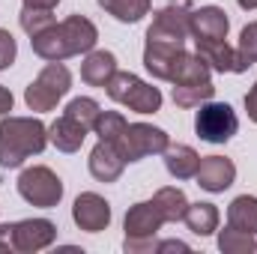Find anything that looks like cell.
Segmentation results:
<instances>
[{
    "mask_svg": "<svg viewBox=\"0 0 257 254\" xmlns=\"http://www.w3.org/2000/svg\"><path fill=\"white\" fill-rule=\"evenodd\" d=\"M96 39H99V30L90 18L84 15H69L60 24H51L48 30L30 36V45H33V54H39L42 60L48 63H63L66 57H75V54H90L96 48Z\"/></svg>",
    "mask_w": 257,
    "mask_h": 254,
    "instance_id": "obj_1",
    "label": "cell"
},
{
    "mask_svg": "<svg viewBox=\"0 0 257 254\" xmlns=\"http://www.w3.org/2000/svg\"><path fill=\"white\" fill-rule=\"evenodd\" d=\"M48 144V126L33 117L0 120V168H21L30 156H39Z\"/></svg>",
    "mask_w": 257,
    "mask_h": 254,
    "instance_id": "obj_2",
    "label": "cell"
},
{
    "mask_svg": "<svg viewBox=\"0 0 257 254\" xmlns=\"http://www.w3.org/2000/svg\"><path fill=\"white\" fill-rule=\"evenodd\" d=\"M162 224H168L165 221V215H162V209L156 206V200H141V203H135L132 209L126 212V221H123V227H126V251H156V233L162 230Z\"/></svg>",
    "mask_w": 257,
    "mask_h": 254,
    "instance_id": "obj_3",
    "label": "cell"
},
{
    "mask_svg": "<svg viewBox=\"0 0 257 254\" xmlns=\"http://www.w3.org/2000/svg\"><path fill=\"white\" fill-rule=\"evenodd\" d=\"M72 90V72L63 63H48L24 90V102L30 111H54L57 102Z\"/></svg>",
    "mask_w": 257,
    "mask_h": 254,
    "instance_id": "obj_4",
    "label": "cell"
},
{
    "mask_svg": "<svg viewBox=\"0 0 257 254\" xmlns=\"http://www.w3.org/2000/svg\"><path fill=\"white\" fill-rule=\"evenodd\" d=\"M105 90L117 105H126L128 111H138V114H156L162 108V90L141 81L132 72H114Z\"/></svg>",
    "mask_w": 257,
    "mask_h": 254,
    "instance_id": "obj_5",
    "label": "cell"
},
{
    "mask_svg": "<svg viewBox=\"0 0 257 254\" xmlns=\"http://www.w3.org/2000/svg\"><path fill=\"white\" fill-rule=\"evenodd\" d=\"M117 153L128 162H141L147 156H162L168 147H171V138L168 132L159 126H150V123H128L123 129V135L114 141Z\"/></svg>",
    "mask_w": 257,
    "mask_h": 254,
    "instance_id": "obj_6",
    "label": "cell"
},
{
    "mask_svg": "<svg viewBox=\"0 0 257 254\" xmlns=\"http://www.w3.org/2000/svg\"><path fill=\"white\" fill-rule=\"evenodd\" d=\"M18 194L30 203V206H42V209H51L60 203L63 197V183L60 177L45 168V165H33V168H24L21 177H18Z\"/></svg>",
    "mask_w": 257,
    "mask_h": 254,
    "instance_id": "obj_7",
    "label": "cell"
},
{
    "mask_svg": "<svg viewBox=\"0 0 257 254\" xmlns=\"http://www.w3.org/2000/svg\"><path fill=\"white\" fill-rule=\"evenodd\" d=\"M239 129L236 111L227 102H203L197 117H194V132L206 144H227Z\"/></svg>",
    "mask_w": 257,
    "mask_h": 254,
    "instance_id": "obj_8",
    "label": "cell"
},
{
    "mask_svg": "<svg viewBox=\"0 0 257 254\" xmlns=\"http://www.w3.org/2000/svg\"><path fill=\"white\" fill-rule=\"evenodd\" d=\"M192 9L189 6H165L153 15V24L147 30V42H165V45H186L192 36L189 24Z\"/></svg>",
    "mask_w": 257,
    "mask_h": 254,
    "instance_id": "obj_9",
    "label": "cell"
},
{
    "mask_svg": "<svg viewBox=\"0 0 257 254\" xmlns=\"http://www.w3.org/2000/svg\"><path fill=\"white\" fill-rule=\"evenodd\" d=\"M72 218H75V224L81 230L99 233V230H105L111 224V203L96 191H84L72 203Z\"/></svg>",
    "mask_w": 257,
    "mask_h": 254,
    "instance_id": "obj_10",
    "label": "cell"
},
{
    "mask_svg": "<svg viewBox=\"0 0 257 254\" xmlns=\"http://www.w3.org/2000/svg\"><path fill=\"white\" fill-rule=\"evenodd\" d=\"M15 251H42L57 239V224L48 218H24L12 224Z\"/></svg>",
    "mask_w": 257,
    "mask_h": 254,
    "instance_id": "obj_11",
    "label": "cell"
},
{
    "mask_svg": "<svg viewBox=\"0 0 257 254\" xmlns=\"http://www.w3.org/2000/svg\"><path fill=\"white\" fill-rule=\"evenodd\" d=\"M194 180H197V186L203 191L218 194V191H224V189L233 186V180H236V165H233L230 159H224V156H206V159H200Z\"/></svg>",
    "mask_w": 257,
    "mask_h": 254,
    "instance_id": "obj_12",
    "label": "cell"
},
{
    "mask_svg": "<svg viewBox=\"0 0 257 254\" xmlns=\"http://www.w3.org/2000/svg\"><path fill=\"white\" fill-rule=\"evenodd\" d=\"M194 45H197V54L206 60V66L212 72H233V75L248 72V63L224 39H194Z\"/></svg>",
    "mask_w": 257,
    "mask_h": 254,
    "instance_id": "obj_13",
    "label": "cell"
},
{
    "mask_svg": "<svg viewBox=\"0 0 257 254\" xmlns=\"http://www.w3.org/2000/svg\"><path fill=\"white\" fill-rule=\"evenodd\" d=\"M87 165H90L93 180H99V183H117V180H120V174H123V168H126V159L117 153V147H114V144L99 141V144L93 147V153H90Z\"/></svg>",
    "mask_w": 257,
    "mask_h": 254,
    "instance_id": "obj_14",
    "label": "cell"
},
{
    "mask_svg": "<svg viewBox=\"0 0 257 254\" xmlns=\"http://www.w3.org/2000/svg\"><path fill=\"white\" fill-rule=\"evenodd\" d=\"M189 24H192L194 39H227V30H230L227 12L218 9V6H197V9H192Z\"/></svg>",
    "mask_w": 257,
    "mask_h": 254,
    "instance_id": "obj_15",
    "label": "cell"
},
{
    "mask_svg": "<svg viewBox=\"0 0 257 254\" xmlns=\"http://www.w3.org/2000/svg\"><path fill=\"white\" fill-rule=\"evenodd\" d=\"M183 45H165V42H147L144 48V66L153 78L159 81H171L174 78V69L183 57Z\"/></svg>",
    "mask_w": 257,
    "mask_h": 254,
    "instance_id": "obj_16",
    "label": "cell"
},
{
    "mask_svg": "<svg viewBox=\"0 0 257 254\" xmlns=\"http://www.w3.org/2000/svg\"><path fill=\"white\" fill-rule=\"evenodd\" d=\"M87 132H90V129L84 126V123H78V120H72L69 114H63V117H57V120L48 126V141H51L60 153H78L81 144H84V138H87Z\"/></svg>",
    "mask_w": 257,
    "mask_h": 254,
    "instance_id": "obj_17",
    "label": "cell"
},
{
    "mask_svg": "<svg viewBox=\"0 0 257 254\" xmlns=\"http://www.w3.org/2000/svg\"><path fill=\"white\" fill-rule=\"evenodd\" d=\"M117 72V57L111 51H90L81 63V78L90 87H105Z\"/></svg>",
    "mask_w": 257,
    "mask_h": 254,
    "instance_id": "obj_18",
    "label": "cell"
},
{
    "mask_svg": "<svg viewBox=\"0 0 257 254\" xmlns=\"http://www.w3.org/2000/svg\"><path fill=\"white\" fill-rule=\"evenodd\" d=\"M165 168L174 180H192L197 174V165H200V156L194 153L189 144H177V147H168L165 153Z\"/></svg>",
    "mask_w": 257,
    "mask_h": 254,
    "instance_id": "obj_19",
    "label": "cell"
},
{
    "mask_svg": "<svg viewBox=\"0 0 257 254\" xmlns=\"http://www.w3.org/2000/svg\"><path fill=\"white\" fill-rule=\"evenodd\" d=\"M218 206L215 203H189V209H186V224H189V230H192L194 236H209V233H215L218 230Z\"/></svg>",
    "mask_w": 257,
    "mask_h": 254,
    "instance_id": "obj_20",
    "label": "cell"
},
{
    "mask_svg": "<svg viewBox=\"0 0 257 254\" xmlns=\"http://www.w3.org/2000/svg\"><path fill=\"white\" fill-rule=\"evenodd\" d=\"M227 224L236 227V230H245V233H257V197L239 194L236 200H230Z\"/></svg>",
    "mask_w": 257,
    "mask_h": 254,
    "instance_id": "obj_21",
    "label": "cell"
},
{
    "mask_svg": "<svg viewBox=\"0 0 257 254\" xmlns=\"http://www.w3.org/2000/svg\"><path fill=\"white\" fill-rule=\"evenodd\" d=\"M153 200H156V206L162 209L165 221L177 224V221H183V218H186L189 197H186V191H183V189H177V186H165V189H159L156 194H153Z\"/></svg>",
    "mask_w": 257,
    "mask_h": 254,
    "instance_id": "obj_22",
    "label": "cell"
},
{
    "mask_svg": "<svg viewBox=\"0 0 257 254\" xmlns=\"http://www.w3.org/2000/svg\"><path fill=\"white\" fill-rule=\"evenodd\" d=\"M215 93L212 81H192V84H174V102L180 108H200L203 102H209Z\"/></svg>",
    "mask_w": 257,
    "mask_h": 254,
    "instance_id": "obj_23",
    "label": "cell"
},
{
    "mask_svg": "<svg viewBox=\"0 0 257 254\" xmlns=\"http://www.w3.org/2000/svg\"><path fill=\"white\" fill-rule=\"evenodd\" d=\"M99 6L123 24H138L150 12V0H99Z\"/></svg>",
    "mask_w": 257,
    "mask_h": 254,
    "instance_id": "obj_24",
    "label": "cell"
},
{
    "mask_svg": "<svg viewBox=\"0 0 257 254\" xmlns=\"http://www.w3.org/2000/svg\"><path fill=\"white\" fill-rule=\"evenodd\" d=\"M218 248L224 254H254L257 251V233H245L236 227H224L218 233Z\"/></svg>",
    "mask_w": 257,
    "mask_h": 254,
    "instance_id": "obj_25",
    "label": "cell"
},
{
    "mask_svg": "<svg viewBox=\"0 0 257 254\" xmlns=\"http://www.w3.org/2000/svg\"><path fill=\"white\" fill-rule=\"evenodd\" d=\"M126 126H128V120L120 114V111H99V117H96V123H93V132L99 135V141L114 144V141L123 135Z\"/></svg>",
    "mask_w": 257,
    "mask_h": 254,
    "instance_id": "obj_26",
    "label": "cell"
},
{
    "mask_svg": "<svg viewBox=\"0 0 257 254\" xmlns=\"http://www.w3.org/2000/svg\"><path fill=\"white\" fill-rule=\"evenodd\" d=\"M18 21H21V30H24L27 36H36V33L48 30L51 24H57V21H54V9H27V6L21 9Z\"/></svg>",
    "mask_w": 257,
    "mask_h": 254,
    "instance_id": "obj_27",
    "label": "cell"
},
{
    "mask_svg": "<svg viewBox=\"0 0 257 254\" xmlns=\"http://www.w3.org/2000/svg\"><path fill=\"white\" fill-rule=\"evenodd\" d=\"M99 102L96 99H90V96H78V99H72L69 105H66L63 114H69L72 120H78V123H84V126L93 132V123H96V117H99Z\"/></svg>",
    "mask_w": 257,
    "mask_h": 254,
    "instance_id": "obj_28",
    "label": "cell"
},
{
    "mask_svg": "<svg viewBox=\"0 0 257 254\" xmlns=\"http://www.w3.org/2000/svg\"><path fill=\"white\" fill-rule=\"evenodd\" d=\"M236 51H239V57H242L248 66L257 63V21H251V24L239 33V45H236Z\"/></svg>",
    "mask_w": 257,
    "mask_h": 254,
    "instance_id": "obj_29",
    "label": "cell"
},
{
    "mask_svg": "<svg viewBox=\"0 0 257 254\" xmlns=\"http://www.w3.org/2000/svg\"><path fill=\"white\" fill-rule=\"evenodd\" d=\"M15 54H18L15 36H12L9 30H3V27H0V72H3V69H9V66L15 63Z\"/></svg>",
    "mask_w": 257,
    "mask_h": 254,
    "instance_id": "obj_30",
    "label": "cell"
},
{
    "mask_svg": "<svg viewBox=\"0 0 257 254\" xmlns=\"http://www.w3.org/2000/svg\"><path fill=\"white\" fill-rule=\"evenodd\" d=\"M0 251H15V239H12V224H0Z\"/></svg>",
    "mask_w": 257,
    "mask_h": 254,
    "instance_id": "obj_31",
    "label": "cell"
},
{
    "mask_svg": "<svg viewBox=\"0 0 257 254\" xmlns=\"http://www.w3.org/2000/svg\"><path fill=\"white\" fill-rule=\"evenodd\" d=\"M245 111H248V120L257 123V84L245 93Z\"/></svg>",
    "mask_w": 257,
    "mask_h": 254,
    "instance_id": "obj_32",
    "label": "cell"
},
{
    "mask_svg": "<svg viewBox=\"0 0 257 254\" xmlns=\"http://www.w3.org/2000/svg\"><path fill=\"white\" fill-rule=\"evenodd\" d=\"M12 102H15V99H12V93L0 84V117H6V114L12 111Z\"/></svg>",
    "mask_w": 257,
    "mask_h": 254,
    "instance_id": "obj_33",
    "label": "cell"
},
{
    "mask_svg": "<svg viewBox=\"0 0 257 254\" xmlns=\"http://www.w3.org/2000/svg\"><path fill=\"white\" fill-rule=\"evenodd\" d=\"M156 251H189V245L180 242V239H168V242H159Z\"/></svg>",
    "mask_w": 257,
    "mask_h": 254,
    "instance_id": "obj_34",
    "label": "cell"
},
{
    "mask_svg": "<svg viewBox=\"0 0 257 254\" xmlns=\"http://www.w3.org/2000/svg\"><path fill=\"white\" fill-rule=\"evenodd\" d=\"M60 0H24V6L27 9H54Z\"/></svg>",
    "mask_w": 257,
    "mask_h": 254,
    "instance_id": "obj_35",
    "label": "cell"
},
{
    "mask_svg": "<svg viewBox=\"0 0 257 254\" xmlns=\"http://www.w3.org/2000/svg\"><path fill=\"white\" fill-rule=\"evenodd\" d=\"M236 3H239L242 9H248V12H251V9H257V0H236Z\"/></svg>",
    "mask_w": 257,
    "mask_h": 254,
    "instance_id": "obj_36",
    "label": "cell"
}]
</instances>
